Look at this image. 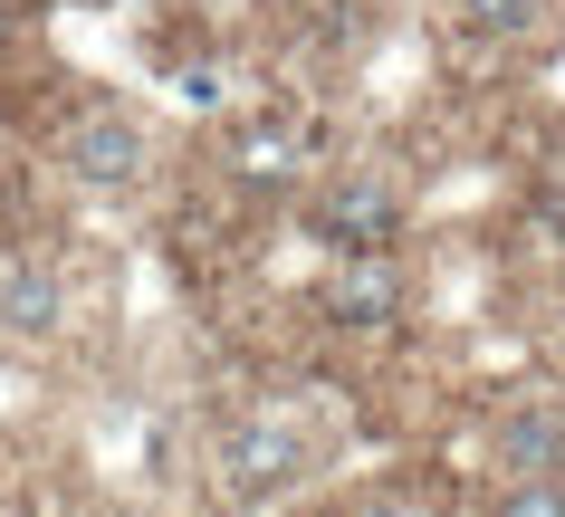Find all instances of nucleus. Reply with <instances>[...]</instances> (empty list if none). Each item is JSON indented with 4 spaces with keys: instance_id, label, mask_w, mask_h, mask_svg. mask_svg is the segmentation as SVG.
<instances>
[{
    "instance_id": "1",
    "label": "nucleus",
    "mask_w": 565,
    "mask_h": 517,
    "mask_svg": "<svg viewBox=\"0 0 565 517\" xmlns=\"http://www.w3.org/2000/svg\"><path fill=\"white\" fill-rule=\"evenodd\" d=\"M307 470H317V431H307V412H288V402L239 412V422L221 431V451H211V480H221L231 508H259L278 488H298Z\"/></svg>"
},
{
    "instance_id": "2",
    "label": "nucleus",
    "mask_w": 565,
    "mask_h": 517,
    "mask_svg": "<svg viewBox=\"0 0 565 517\" xmlns=\"http://www.w3.org/2000/svg\"><path fill=\"white\" fill-rule=\"evenodd\" d=\"M307 230L327 240V259H364V249H403V183L374 163H335L307 192Z\"/></svg>"
},
{
    "instance_id": "3",
    "label": "nucleus",
    "mask_w": 565,
    "mask_h": 517,
    "mask_svg": "<svg viewBox=\"0 0 565 517\" xmlns=\"http://www.w3.org/2000/svg\"><path fill=\"white\" fill-rule=\"evenodd\" d=\"M479 480H565V394H508L479 422Z\"/></svg>"
},
{
    "instance_id": "4",
    "label": "nucleus",
    "mask_w": 565,
    "mask_h": 517,
    "mask_svg": "<svg viewBox=\"0 0 565 517\" xmlns=\"http://www.w3.org/2000/svg\"><path fill=\"white\" fill-rule=\"evenodd\" d=\"M58 163H67L87 192H135V183H145V163H153L145 116H135V106H116V96L77 106V125L58 134Z\"/></svg>"
},
{
    "instance_id": "5",
    "label": "nucleus",
    "mask_w": 565,
    "mask_h": 517,
    "mask_svg": "<svg viewBox=\"0 0 565 517\" xmlns=\"http://www.w3.org/2000/svg\"><path fill=\"white\" fill-rule=\"evenodd\" d=\"M403 306H413V269H403V249L327 259V278H317V316H327V326H345V335L403 326Z\"/></svg>"
},
{
    "instance_id": "6",
    "label": "nucleus",
    "mask_w": 565,
    "mask_h": 517,
    "mask_svg": "<svg viewBox=\"0 0 565 517\" xmlns=\"http://www.w3.org/2000/svg\"><path fill=\"white\" fill-rule=\"evenodd\" d=\"M231 173L249 192H288V183H317V125L298 106H259V116L231 125Z\"/></svg>"
},
{
    "instance_id": "7",
    "label": "nucleus",
    "mask_w": 565,
    "mask_h": 517,
    "mask_svg": "<svg viewBox=\"0 0 565 517\" xmlns=\"http://www.w3.org/2000/svg\"><path fill=\"white\" fill-rule=\"evenodd\" d=\"M450 20H460V39H470V49L536 58V49L565 30V0H450Z\"/></svg>"
},
{
    "instance_id": "8",
    "label": "nucleus",
    "mask_w": 565,
    "mask_h": 517,
    "mask_svg": "<svg viewBox=\"0 0 565 517\" xmlns=\"http://www.w3.org/2000/svg\"><path fill=\"white\" fill-rule=\"evenodd\" d=\"M0 326L10 335H58L67 326V278L49 269V259H10V269H0Z\"/></svg>"
},
{
    "instance_id": "9",
    "label": "nucleus",
    "mask_w": 565,
    "mask_h": 517,
    "mask_svg": "<svg viewBox=\"0 0 565 517\" xmlns=\"http://www.w3.org/2000/svg\"><path fill=\"white\" fill-rule=\"evenodd\" d=\"M479 517H565V480H508V488H479Z\"/></svg>"
},
{
    "instance_id": "10",
    "label": "nucleus",
    "mask_w": 565,
    "mask_h": 517,
    "mask_svg": "<svg viewBox=\"0 0 565 517\" xmlns=\"http://www.w3.org/2000/svg\"><path fill=\"white\" fill-rule=\"evenodd\" d=\"M317 517H355V498H335V508H317Z\"/></svg>"
}]
</instances>
